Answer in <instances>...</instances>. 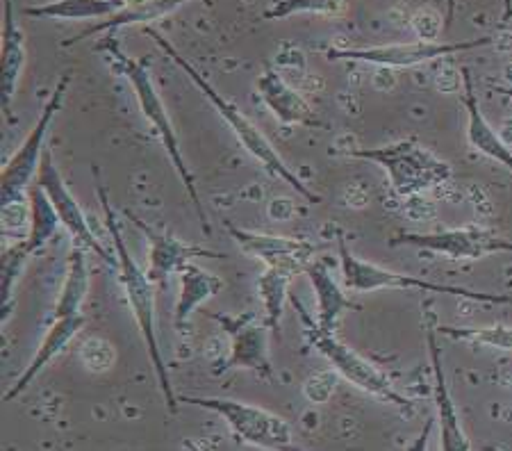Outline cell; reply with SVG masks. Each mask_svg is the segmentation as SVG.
Here are the masks:
<instances>
[{"label":"cell","instance_id":"4dcf8cb0","mask_svg":"<svg viewBox=\"0 0 512 451\" xmlns=\"http://www.w3.org/2000/svg\"><path fill=\"white\" fill-rule=\"evenodd\" d=\"M26 221L30 224V203L23 201H12L0 205V224H3V237H19L23 235V226Z\"/></svg>","mask_w":512,"mask_h":451},{"label":"cell","instance_id":"603a6c76","mask_svg":"<svg viewBox=\"0 0 512 451\" xmlns=\"http://www.w3.org/2000/svg\"><path fill=\"white\" fill-rule=\"evenodd\" d=\"M128 0H55L48 5L23 7V16L30 19H64V21H85V19H110Z\"/></svg>","mask_w":512,"mask_h":451},{"label":"cell","instance_id":"9c48e42d","mask_svg":"<svg viewBox=\"0 0 512 451\" xmlns=\"http://www.w3.org/2000/svg\"><path fill=\"white\" fill-rule=\"evenodd\" d=\"M492 44V37H478L467 41H415V44H387L369 48H328L330 62H360L381 69H412L419 64L447 60L456 53H467L474 48Z\"/></svg>","mask_w":512,"mask_h":451},{"label":"cell","instance_id":"d4e9b609","mask_svg":"<svg viewBox=\"0 0 512 451\" xmlns=\"http://www.w3.org/2000/svg\"><path fill=\"white\" fill-rule=\"evenodd\" d=\"M28 203H30V224H28V235L23 237V246H26L28 253H37L44 249V246L53 240L57 228L62 226L60 217H57L55 205L48 199V194L41 190L35 183L28 190Z\"/></svg>","mask_w":512,"mask_h":451},{"label":"cell","instance_id":"74e56055","mask_svg":"<svg viewBox=\"0 0 512 451\" xmlns=\"http://www.w3.org/2000/svg\"><path fill=\"white\" fill-rule=\"evenodd\" d=\"M485 451H503V449H497V447H485Z\"/></svg>","mask_w":512,"mask_h":451},{"label":"cell","instance_id":"484cf974","mask_svg":"<svg viewBox=\"0 0 512 451\" xmlns=\"http://www.w3.org/2000/svg\"><path fill=\"white\" fill-rule=\"evenodd\" d=\"M294 272L287 267H264L258 276V294L264 308V324L269 331L280 335V322H283V310L289 299V283Z\"/></svg>","mask_w":512,"mask_h":451},{"label":"cell","instance_id":"5b68a950","mask_svg":"<svg viewBox=\"0 0 512 451\" xmlns=\"http://www.w3.org/2000/svg\"><path fill=\"white\" fill-rule=\"evenodd\" d=\"M296 313L301 315L303 324H305V338H308L310 347L317 349L321 356H324L337 374L353 383L355 388L367 392V395L376 397L385 401V404L396 406L403 415L412 417L415 415V404L396 390V385L392 383L390 376H387L383 369H378L374 363H369L365 356H360L358 351L351 349L349 344H344L335 333H328L324 328H319L315 319H312L305 308L301 306V301L289 299Z\"/></svg>","mask_w":512,"mask_h":451},{"label":"cell","instance_id":"7a4b0ae2","mask_svg":"<svg viewBox=\"0 0 512 451\" xmlns=\"http://www.w3.org/2000/svg\"><path fill=\"white\" fill-rule=\"evenodd\" d=\"M144 32L148 37L155 39V44L162 48L164 55H167L169 60L176 64V67L183 71L189 80L194 82V85L198 87V92L208 98V101L212 103V108L217 110L219 117L228 123L230 130H233V135L237 137V142L244 146L246 153H251L253 158L258 160L271 176L283 180V183L292 187V190L299 194L303 201H308L310 205H319L321 201H324V199H321V194H317L315 190H310V187L305 185L299 176H296V171L289 169V164L283 158H280V153L274 149V146H271L269 139L262 135V130L255 126V123L249 117H246V114L239 110L237 105L230 101V98L221 96L217 89H214L210 82L194 69V64L185 60V57L171 46V41L167 37H162L160 32L153 30V28H146Z\"/></svg>","mask_w":512,"mask_h":451},{"label":"cell","instance_id":"f1b7e54d","mask_svg":"<svg viewBox=\"0 0 512 451\" xmlns=\"http://www.w3.org/2000/svg\"><path fill=\"white\" fill-rule=\"evenodd\" d=\"M346 0H278L271 5L262 19L280 21L294 14H317V16H337L344 10Z\"/></svg>","mask_w":512,"mask_h":451},{"label":"cell","instance_id":"83f0119b","mask_svg":"<svg viewBox=\"0 0 512 451\" xmlns=\"http://www.w3.org/2000/svg\"><path fill=\"white\" fill-rule=\"evenodd\" d=\"M437 333L451 340L481 344V347H492L499 351H512V326H437Z\"/></svg>","mask_w":512,"mask_h":451},{"label":"cell","instance_id":"d6986e66","mask_svg":"<svg viewBox=\"0 0 512 451\" xmlns=\"http://www.w3.org/2000/svg\"><path fill=\"white\" fill-rule=\"evenodd\" d=\"M3 48H0V101L3 110H10L16 92L21 87L23 71H26V35L19 28L14 16V3H3Z\"/></svg>","mask_w":512,"mask_h":451},{"label":"cell","instance_id":"5bb4252c","mask_svg":"<svg viewBox=\"0 0 512 451\" xmlns=\"http://www.w3.org/2000/svg\"><path fill=\"white\" fill-rule=\"evenodd\" d=\"M126 217L146 237V242H148L146 274L155 285H167L171 274H180L189 265V262H194L196 258H221V253L205 249V246L187 244L169 233L155 231V228L146 224V221L137 219L135 215H130V212H126Z\"/></svg>","mask_w":512,"mask_h":451},{"label":"cell","instance_id":"d590c367","mask_svg":"<svg viewBox=\"0 0 512 451\" xmlns=\"http://www.w3.org/2000/svg\"><path fill=\"white\" fill-rule=\"evenodd\" d=\"M512 19V0H503V23Z\"/></svg>","mask_w":512,"mask_h":451},{"label":"cell","instance_id":"7c38bea8","mask_svg":"<svg viewBox=\"0 0 512 451\" xmlns=\"http://www.w3.org/2000/svg\"><path fill=\"white\" fill-rule=\"evenodd\" d=\"M35 183L48 194V199H51V203L55 205L57 217L62 221V228L71 235L73 244L82 246L87 253H94L96 258H101L103 262H107V265L117 267V256L107 253L105 246L98 242V237L94 235L92 226H89L85 212H82L80 203L73 199L71 190L66 187L60 169H57V164L53 160V153L48 149L44 153V160H41Z\"/></svg>","mask_w":512,"mask_h":451},{"label":"cell","instance_id":"d6a6232c","mask_svg":"<svg viewBox=\"0 0 512 451\" xmlns=\"http://www.w3.org/2000/svg\"><path fill=\"white\" fill-rule=\"evenodd\" d=\"M337 376H340L337 372H321L317 376H312V379H308L303 385V395L308 397L312 404H326L335 392Z\"/></svg>","mask_w":512,"mask_h":451},{"label":"cell","instance_id":"44dd1931","mask_svg":"<svg viewBox=\"0 0 512 451\" xmlns=\"http://www.w3.org/2000/svg\"><path fill=\"white\" fill-rule=\"evenodd\" d=\"M187 3H192V0H128L126 7H121V10L117 14H112L110 19H103L101 23H96V26H89L82 30L80 35L66 39L64 48L80 44V41L94 37L96 32H107V35H114L119 28L160 21V19H164V16H169L171 12L180 10V7Z\"/></svg>","mask_w":512,"mask_h":451},{"label":"cell","instance_id":"277c9868","mask_svg":"<svg viewBox=\"0 0 512 451\" xmlns=\"http://www.w3.org/2000/svg\"><path fill=\"white\" fill-rule=\"evenodd\" d=\"M349 155L355 160L378 164L390 180L394 194L403 199L440 190L453 178L451 164L419 146L415 139H403L378 149H353Z\"/></svg>","mask_w":512,"mask_h":451},{"label":"cell","instance_id":"3957f363","mask_svg":"<svg viewBox=\"0 0 512 451\" xmlns=\"http://www.w3.org/2000/svg\"><path fill=\"white\" fill-rule=\"evenodd\" d=\"M96 48H98V51L110 53L114 64H117L119 71L123 73V76H126L128 85L132 87V92H135L139 110H142L144 119L151 123L155 135L160 137V142L164 146V151H167V155H169L173 169H176L180 183H183V187L189 194V199H192V203H194V210H196L198 219H201L203 231L210 235L212 231H210L208 212H205V208H203V201H201V196H198L192 171H189L187 162L183 158V151H180V142H178L176 130H173L169 112H167V108H164V101L160 98L158 89H155V85H153L151 69L146 67L144 60H137V57H130V55L123 53L119 41L114 39V35H107L101 41V44H96Z\"/></svg>","mask_w":512,"mask_h":451},{"label":"cell","instance_id":"ac0fdd59","mask_svg":"<svg viewBox=\"0 0 512 451\" xmlns=\"http://www.w3.org/2000/svg\"><path fill=\"white\" fill-rule=\"evenodd\" d=\"M462 76V87H465V94H462V103H465L467 110V139L472 144V149L478 151L485 158L499 162L512 174V149L503 142V137L490 126V121L485 119L481 110V103H478L476 92H474V80L469 69L460 71Z\"/></svg>","mask_w":512,"mask_h":451},{"label":"cell","instance_id":"52a82bcc","mask_svg":"<svg viewBox=\"0 0 512 451\" xmlns=\"http://www.w3.org/2000/svg\"><path fill=\"white\" fill-rule=\"evenodd\" d=\"M178 401L196 408L212 410V413L224 417L230 431L235 433V438L251 447L264 451H305L301 445H296L292 424L283 420V417H278L276 413H271V410L242 404V401L226 397L180 395Z\"/></svg>","mask_w":512,"mask_h":451},{"label":"cell","instance_id":"836d02e7","mask_svg":"<svg viewBox=\"0 0 512 451\" xmlns=\"http://www.w3.org/2000/svg\"><path fill=\"white\" fill-rule=\"evenodd\" d=\"M435 426H437V415L428 417L424 429H421L419 436L410 442L406 451H428V449H431V438H433Z\"/></svg>","mask_w":512,"mask_h":451},{"label":"cell","instance_id":"cb8c5ba5","mask_svg":"<svg viewBox=\"0 0 512 451\" xmlns=\"http://www.w3.org/2000/svg\"><path fill=\"white\" fill-rule=\"evenodd\" d=\"M89 292V265H87V251L82 246H71L69 258H66V274L64 285L60 290V297L55 303L53 317H71L82 313V303L87 299Z\"/></svg>","mask_w":512,"mask_h":451},{"label":"cell","instance_id":"30bf717a","mask_svg":"<svg viewBox=\"0 0 512 451\" xmlns=\"http://www.w3.org/2000/svg\"><path fill=\"white\" fill-rule=\"evenodd\" d=\"M392 246H415L421 251L440 253L451 260H481L492 253H512V240L487 228L467 224L431 233H399L390 237Z\"/></svg>","mask_w":512,"mask_h":451},{"label":"cell","instance_id":"f546056e","mask_svg":"<svg viewBox=\"0 0 512 451\" xmlns=\"http://www.w3.org/2000/svg\"><path fill=\"white\" fill-rule=\"evenodd\" d=\"M82 363L92 372H107L114 365V358H117V351L107 340L103 338H89L80 349Z\"/></svg>","mask_w":512,"mask_h":451},{"label":"cell","instance_id":"e0dca14e","mask_svg":"<svg viewBox=\"0 0 512 451\" xmlns=\"http://www.w3.org/2000/svg\"><path fill=\"white\" fill-rule=\"evenodd\" d=\"M85 324H87V317L82 315V313L80 315L55 319L53 326L48 328V333L44 335V340H41L37 354L32 356L28 367L23 369V374L14 381L12 388L5 392L3 401H7V404H10V401H14L16 397H21L23 392L30 388V383L35 381L41 372H44V367L51 363L53 358L60 356L66 347H69L71 340L76 338V335L82 331V328H85Z\"/></svg>","mask_w":512,"mask_h":451},{"label":"cell","instance_id":"e575fe53","mask_svg":"<svg viewBox=\"0 0 512 451\" xmlns=\"http://www.w3.org/2000/svg\"><path fill=\"white\" fill-rule=\"evenodd\" d=\"M492 92H497L501 96H506L508 101H512V87H503V85H490Z\"/></svg>","mask_w":512,"mask_h":451},{"label":"cell","instance_id":"9a60e30c","mask_svg":"<svg viewBox=\"0 0 512 451\" xmlns=\"http://www.w3.org/2000/svg\"><path fill=\"white\" fill-rule=\"evenodd\" d=\"M437 328L426 324V344L428 356L433 365V395L437 410V426H440V451H472L465 429H462L456 401H453L442 365V347L437 342Z\"/></svg>","mask_w":512,"mask_h":451},{"label":"cell","instance_id":"6da1fadb","mask_svg":"<svg viewBox=\"0 0 512 451\" xmlns=\"http://www.w3.org/2000/svg\"><path fill=\"white\" fill-rule=\"evenodd\" d=\"M98 201H101L103 215H105V228L110 233V240L114 246V256H117V272L123 292H126L128 306L135 317V324L142 333V340L146 344L148 358L155 369V376L160 381V390L164 395V404L171 413H178V395L173 392V385L169 379V369L164 365L160 340H158V319H155V283L148 278L142 267L137 265L132 253L128 251L126 237L121 233V226L117 217H114V208L107 201V194L103 187H98Z\"/></svg>","mask_w":512,"mask_h":451},{"label":"cell","instance_id":"1f68e13d","mask_svg":"<svg viewBox=\"0 0 512 451\" xmlns=\"http://www.w3.org/2000/svg\"><path fill=\"white\" fill-rule=\"evenodd\" d=\"M410 26H412V30H415V35L419 37V41H440L442 28H444L440 12L428 10V7L415 12V16H412V21H410Z\"/></svg>","mask_w":512,"mask_h":451},{"label":"cell","instance_id":"2e32d148","mask_svg":"<svg viewBox=\"0 0 512 451\" xmlns=\"http://www.w3.org/2000/svg\"><path fill=\"white\" fill-rule=\"evenodd\" d=\"M255 89L267 105L271 114L285 126H303V128H326L315 108L305 101L301 92L289 85V82L280 76L276 69L267 67L262 76L255 80Z\"/></svg>","mask_w":512,"mask_h":451},{"label":"cell","instance_id":"8992f818","mask_svg":"<svg viewBox=\"0 0 512 451\" xmlns=\"http://www.w3.org/2000/svg\"><path fill=\"white\" fill-rule=\"evenodd\" d=\"M337 256H340V269L344 278V287L351 292H378V290H421L433 294H447V297H458L465 301L487 303V306H506L512 303L506 294H492V292H476L469 287L458 285H444L435 281H426V278L408 276L385 269L371 260H362L349 249L344 235L337 231Z\"/></svg>","mask_w":512,"mask_h":451},{"label":"cell","instance_id":"ba28073f","mask_svg":"<svg viewBox=\"0 0 512 451\" xmlns=\"http://www.w3.org/2000/svg\"><path fill=\"white\" fill-rule=\"evenodd\" d=\"M71 85V73H64L57 80V85L53 89V94L48 96V101L41 110L39 119L35 126L26 137V142L19 146L10 162L3 167V174H0V205L12 203V201H23L32 185H35L41 160H44V144L48 139V133H51V126L57 114L62 112L66 92H69Z\"/></svg>","mask_w":512,"mask_h":451},{"label":"cell","instance_id":"ffe728a7","mask_svg":"<svg viewBox=\"0 0 512 451\" xmlns=\"http://www.w3.org/2000/svg\"><path fill=\"white\" fill-rule=\"evenodd\" d=\"M305 274H308L312 290H315L317 297V326L324 328L328 333H335L337 324H340V317L349 310H358V303H353L346 297L344 290L333 278L330 272V265L326 258H315L305 267Z\"/></svg>","mask_w":512,"mask_h":451},{"label":"cell","instance_id":"4316f807","mask_svg":"<svg viewBox=\"0 0 512 451\" xmlns=\"http://www.w3.org/2000/svg\"><path fill=\"white\" fill-rule=\"evenodd\" d=\"M28 258L30 253L23 246V240L7 246V249H3V256H0V317H3V324L10 319L14 310V292Z\"/></svg>","mask_w":512,"mask_h":451},{"label":"cell","instance_id":"8d00e7d4","mask_svg":"<svg viewBox=\"0 0 512 451\" xmlns=\"http://www.w3.org/2000/svg\"><path fill=\"white\" fill-rule=\"evenodd\" d=\"M447 5H449V14H447V23H451V19H453V14H456V0H447Z\"/></svg>","mask_w":512,"mask_h":451},{"label":"cell","instance_id":"8fae6325","mask_svg":"<svg viewBox=\"0 0 512 451\" xmlns=\"http://www.w3.org/2000/svg\"><path fill=\"white\" fill-rule=\"evenodd\" d=\"M217 322L230 340L228 358L217 372H228V369H249L258 374L264 381H274V365L269 358V326L260 324L251 313L246 315H210Z\"/></svg>","mask_w":512,"mask_h":451},{"label":"cell","instance_id":"4fadbf2b","mask_svg":"<svg viewBox=\"0 0 512 451\" xmlns=\"http://www.w3.org/2000/svg\"><path fill=\"white\" fill-rule=\"evenodd\" d=\"M226 228L239 249H242L246 256L264 262V267H287L292 269L294 274H305V267L315 260L319 251V244H312L308 240H296V237L253 233L233 224H228Z\"/></svg>","mask_w":512,"mask_h":451},{"label":"cell","instance_id":"7402d4cb","mask_svg":"<svg viewBox=\"0 0 512 451\" xmlns=\"http://www.w3.org/2000/svg\"><path fill=\"white\" fill-rule=\"evenodd\" d=\"M178 283L180 292L176 306H173V326L176 328H185L189 324V317H192L203 303H208L224 290V281H221L219 276L210 274L208 269L198 267L194 262H189L183 272L178 274Z\"/></svg>","mask_w":512,"mask_h":451}]
</instances>
